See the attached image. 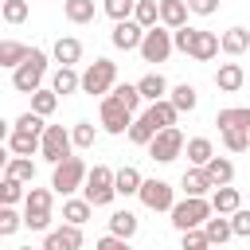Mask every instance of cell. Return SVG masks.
Returning <instances> with one entry per match:
<instances>
[{
    "label": "cell",
    "instance_id": "cell-1",
    "mask_svg": "<svg viewBox=\"0 0 250 250\" xmlns=\"http://www.w3.org/2000/svg\"><path fill=\"white\" fill-rule=\"evenodd\" d=\"M113 195H117V172H109L105 164H94L86 176L82 199H90V207H105V203H113Z\"/></svg>",
    "mask_w": 250,
    "mask_h": 250
},
{
    "label": "cell",
    "instance_id": "cell-2",
    "mask_svg": "<svg viewBox=\"0 0 250 250\" xmlns=\"http://www.w3.org/2000/svg\"><path fill=\"white\" fill-rule=\"evenodd\" d=\"M113 82H117V62H109V59H94L82 70V94H90V98H105L113 90Z\"/></svg>",
    "mask_w": 250,
    "mask_h": 250
},
{
    "label": "cell",
    "instance_id": "cell-3",
    "mask_svg": "<svg viewBox=\"0 0 250 250\" xmlns=\"http://www.w3.org/2000/svg\"><path fill=\"white\" fill-rule=\"evenodd\" d=\"M211 211H215V207H211L207 199H191V195H188V199H180V203L172 207V227H176L180 234H184V230H199V227L211 219Z\"/></svg>",
    "mask_w": 250,
    "mask_h": 250
},
{
    "label": "cell",
    "instance_id": "cell-4",
    "mask_svg": "<svg viewBox=\"0 0 250 250\" xmlns=\"http://www.w3.org/2000/svg\"><path fill=\"white\" fill-rule=\"evenodd\" d=\"M43 74H47V55H43V51H31V55L12 70V86H16L20 94H35L39 82H43Z\"/></svg>",
    "mask_w": 250,
    "mask_h": 250
},
{
    "label": "cell",
    "instance_id": "cell-5",
    "mask_svg": "<svg viewBox=\"0 0 250 250\" xmlns=\"http://www.w3.org/2000/svg\"><path fill=\"white\" fill-rule=\"evenodd\" d=\"M86 176H90V172H86V164H82L78 156H66L62 164H55V176H51V188H55L59 195H70L74 188H82V184H86Z\"/></svg>",
    "mask_w": 250,
    "mask_h": 250
},
{
    "label": "cell",
    "instance_id": "cell-6",
    "mask_svg": "<svg viewBox=\"0 0 250 250\" xmlns=\"http://www.w3.org/2000/svg\"><path fill=\"white\" fill-rule=\"evenodd\" d=\"M188 148V141H184V133L172 125V129H160L156 137H152V145H148V156L152 160H160V164H172L180 152Z\"/></svg>",
    "mask_w": 250,
    "mask_h": 250
},
{
    "label": "cell",
    "instance_id": "cell-7",
    "mask_svg": "<svg viewBox=\"0 0 250 250\" xmlns=\"http://www.w3.org/2000/svg\"><path fill=\"white\" fill-rule=\"evenodd\" d=\"M172 51H176V43H172V31H168V27L156 23V27L145 31V43H141V59H145V62H164Z\"/></svg>",
    "mask_w": 250,
    "mask_h": 250
},
{
    "label": "cell",
    "instance_id": "cell-8",
    "mask_svg": "<svg viewBox=\"0 0 250 250\" xmlns=\"http://www.w3.org/2000/svg\"><path fill=\"white\" fill-rule=\"evenodd\" d=\"M133 121H137V117H133V109H129V105H121L113 94H105V98H102V129H105V133H113V137H117V133L133 129Z\"/></svg>",
    "mask_w": 250,
    "mask_h": 250
},
{
    "label": "cell",
    "instance_id": "cell-9",
    "mask_svg": "<svg viewBox=\"0 0 250 250\" xmlns=\"http://www.w3.org/2000/svg\"><path fill=\"white\" fill-rule=\"evenodd\" d=\"M70 145H74V137L62 129V125H47V133H43V160L47 164H62L66 156H70Z\"/></svg>",
    "mask_w": 250,
    "mask_h": 250
},
{
    "label": "cell",
    "instance_id": "cell-10",
    "mask_svg": "<svg viewBox=\"0 0 250 250\" xmlns=\"http://www.w3.org/2000/svg\"><path fill=\"white\" fill-rule=\"evenodd\" d=\"M137 195H141V203H145L148 211H172V207H176V199H172V184H164V180H145Z\"/></svg>",
    "mask_w": 250,
    "mask_h": 250
},
{
    "label": "cell",
    "instance_id": "cell-11",
    "mask_svg": "<svg viewBox=\"0 0 250 250\" xmlns=\"http://www.w3.org/2000/svg\"><path fill=\"white\" fill-rule=\"evenodd\" d=\"M109 39H113V47H121V51H141V43H145V27H141L137 20H121V23H113Z\"/></svg>",
    "mask_w": 250,
    "mask_h": 250
},
{
    "label": "cell",
    "instance_id": "cell-12",
    "mask_svg": "<svg viewBox=\"0 0 250 250\" xmlns=\"http://www.w3.org/2000/svg\"><path fill=\"white\" fill-rule=\"evenodd\" d=\"M82 246V227H59V230H47V242L43 250H78Z\"/></svg>",
    "mask_w": 250,
    "mask_h": 250
},
{
    "label": "cell",
    "instance_id": "cell-13",
    "mask_svg": "<svg viewBox=\"0 0 250 250\" xmlns=\"http://www.w3.org/2000/svg\"><path fill=\"white\" fill-rule=\"evenodd\" d=\"M219 51H223V39L215 31H195V43H191V59L195 62H211Z\"/></svg>",
    "mask_w": 250,
    "mask_h": 250
},
{
    "label": "cell",
    "instance_id": "cell-14",
    "mask_svg": "<svg viewBox=\"0 0 250 250\" xmlns=\"http://www.w3.org/2000/svg\"><path fill=\"white\" fill-rule=\"evenodd\" d=\"M8 152H12V156H31V152H43V137L23 133V129H12V133H8Z\"/></svg>",
    "mask_w": 250,
    "mask_h": 250
},
{
    "label": "cell",
    "instance_id": "cell-15",
    "mask_svg": "<svg viewBox=\"0 0 250 250\" xmlns=\"http://www.w3.org/2000/svg\"><path fill=\"white\" fill-rule=\"evenodd\" d=\"M188 4L184 0H160V23L168 27V31H176V27H188Z\"/></svg>",
    "mask_w": 250,
    "mask_h": 250
},
{
    "label": "cell",
    "instance_id": "cell-16",
    "mask_svg": "<svg viewBox=\"0 0 250 250\" xmlns=\"http://www.w3.org/2000/svg\"><path fill=\"white\" fill-rule=\"evenodd\" d=\"M215 125L227 133V129H246L250 133V105H230V109H219Z\"/></svg>",
    "mask_w": 250,
    "mask_h": 250
},
{
    "label": "cell",
    "instance_id": "cell-17",
    "mask_svg": "<svg viewBox=\"0 0 250 250\" xmlns=\"http://www.w3.org/2000/svg\"><path fill=\"white\" fill-rule=\"evenodd\" d=\"M180 184H184V195H191V199H203V195L215 188V184L207 180V172H203V168H188Z\"/></svg>",
    "mask_w": 250,
    "mask_h": 250
},
{
    "label": "cell",
    "instance_id": "cell-18",
    "mask_svg": "<svg viewBox=\"0 0 250 250\" xmlns=\"http://www.w3.org/2000/svg\"><path fill=\"white\" fill-rule=\"evenodd\" d=\"M242 82H246V74H242V66H238V62H223V66L215 70V86H219V90H227V94H234Z\"/></svg>",
    "mask_w": 250,
    "mask_h": 250
},
{
    "label": "cell",
    "instance_id": "cell-19",
    "mask_svg": "<svg viewBox=\"0 0 250 250\" xmlns=\"http://www.w3.org/2000/svg\"><path fill=\"white\" fill-rule=\"evenodd\" d=\"M31 51H35V47H23L20 39H4V43H0V66H12V70H16Z\"/></svg>",
    "mask_w": 250,
    "mask_h": 250
},
{
    "label": "cell",
    "instance_id": "cell-20",
    "mask_svg": "<svg viewBox=\"0 0 250 250\" xmlns=\"http://www.w3.org/2000/svg\"><path fill=\"white\" fill-rule=\"evenodd\" d=\"M137 90H141V98L145 102H164V94H168V82H164V74H145L141 82H137Z\"/></svg>",
    "mask_w": 250,
    "mask_h": 250
},
{
    "label": "cell",
    "instance_id": "cell-21",
    "mask_svg": "<svg viewBox=\"0 0 250 250\" xmlns=\"http://www.w3.org/2000/svg\"><path fill=\"white\" fill-rule=\"evenodd\" d=\"M145 113L152 117V125H156V129H172V125H176V117H180V109H176L168 98H164V102H152Z\"/></svg>",
    "mask_w": 250,
    "mask_h": 250
},
{
    "label": "cell",
    "instance_id": "cell-22",
    "mask_svg": "<svg viewBox=\"0 0 250 250\" xmlns=\"http://www.w3.org/2000/svg\"><path fill=\"white\" fill-rule=\"evenodd\" d=\"M188 160H191V168H207V164L215 160L211 141H207V137H191V141H188Z\"/></svg>",
    "mask_w": 250,
    "mask_h": 250
},
{
    "label": "cell",
    "instance_id": "cell-23",
    "mask_svg": "<svg viewBox=\"0 0 250 250\" xmlns=\"http://www.w3.org/2000/svg\"><path fill=\"white\" fill-rule=\"evenodd\" d=\"M55 59H59L62 66H74V62L82 59V43H78L74 35H62V39H55Z\"/></svg>",
    "mask_w": 250,
    "mask_h": 250
},
{
    "label": "cell",
    "instance_id": "cell-24",
    "mask_svg": "<svg viewBox=\"0 0 250 250\" xmlns=\"http://www.w3.org/2000/svg\"><path fill=\"white\" fill-rule=\"evenodd\" d=\"M51 90L55 94H74V90H82V74H74V66H59L55 78H51Z\"/></svg>",
    "mask_w": 250,
    "mask_h": 250
},
{
    "label": "cell",
    "instance_id": "cell-25",
    "mask_svg": "<svg viewBox=\"0 0 250 250\" xmlns=\"http://www.w3.org/2000/svg\"><path fill=\"white\" fill-rule=\"evenodd\" d=\"M203 172H207V180H211L215 188H230V180H234V164H230V160H223V156H215Z\"/></svg>",
    "mask_w": 250,
    "mask_h": 250
},
{
    "label": "cell",
    "instance_id": "cell-26",
    "mask_svg": "<svg viewBox=\"0 0 250 250\" xmlns=\"http://www.w3.org/2000/svg\"><path fill=\"white\" fill-rule=\"evenodd\" d=\"M168 102H172V105H176L180 113H191L199 98H195V86H191V82H180V86H172V94H168Z\"/></svg>",
    "mask_w": 250,
    "mask_h": 250
},
{
    "label": "cell",
    "instance_id": "cell-27",
    "mask_svg": "<svg viewBox=\"0 0 250 250\" xmlns=\"http://www.w3.org/2000/svg\"><path fill=\"white\" fill-rule=\"evenodd\" d=\"M109 234L133 238V234H137V215H133V211H113V215H109Z\"/></svg>",
    "mask_w": 250,
    "mask_h": 250
},
{
    "label": "cell",
    "instance_id": "cell-28",
    "mask_svg": "<svg viewBox=\"0 0 250 250\" xmlns=\"http://www.w3.org/2000/svg\"><path fill=\"white\" fill-rule=\"evenodd\" d=\"M62 12H66V20H70V23H90V20L98 16L94 0H66V4H62Z\"/></svg>",
    "mask_w": 250,
    "mask_h": 250
},
{
    "label": "cell",
    "instance_id": "cell-29",
    "mask_svg": "<svg viewBox=\"0 0 250 250\" xmlns=\"http://www.w3.org/2000/svg\"><path fill=\"white\" fill-rule=\"evenodd\" d=\"M156 133H160V129L152 125V117H148V113H141V117L133 121V129H129V141H133V145H152V137H156Z\"/></svg>",
    "mask_w": 250,
    "mask_h": 250
},
{
    "label": "cell",
    "instance_id": "cell-30",
    "mask_svg": "<svg viewBox=\"0 0 250 250\" xmlns=\"http://www.w3.org/2000/svg\"><path fill=\"white\" fill-rule=\"evenodd\" d=\"M141 172L133 168V164H125V168H117V195H137L141 191Z\"/></svg>",
    "mask_w": 250,
    "mask_h": 250
},
{
    "label": "cell",
    "instance_id": "cell-31",
    "mask_svg": "<svg viewBox=\"0 0 250 250\" xmlns=\"http://www.w3.org/2000/svg\"><path fill=\"white\" fill-rule=\"evenodd\" d=\"M211 207H215V215H234L238 211V191L234 188H215Z\"/></svg>",
    "mask_w": 250,
    "mask_h": 250
},
{
    "label": "cell",
    "instance_id": "cell-32",
    "mask_svg": "<svg viewBox=\"0 0 250 250\" xmlns=\"http://www.w3.org/2000/svg\"><path fill=\"white\" fill-rule=\"evenodd\" d=\"M90 211H94L90 199H66V203H62V219H66L70 227H82V223L90 219Z\"/></svg>",
    "mask_w": 250,
    "mask_h": 250
},
{
    "label": "cell",
    "instance_id": "cell-33",
    "mask_svg": "<svg viewBox=\"0 0 250 250\" xmlns=\"http://www.w3.org/2000/svg\"><path fill=\"white\" fill-rule=\"evenodd\" d=\"M203 230H207V238H211V246H223L230 234H234V227H230V219H223V215H215V219H207L203 223Z\"/></svg>",
    "mask_w": 250,
    "mask_h": 250
},
{
    "label": "cell",
    "instance_id": "cell-34",
    "mask_svg": "<svg viewBox=\"0 0 250 250\" xmlns=\"http://www.w3.org/2000/svg\"><path fill=\"white\" fill-rule=\"evenodd\" d=\"M133 20H137L145 31H148V27H156V20H160V0H137Z\"/></svg>",
    "mask_w": 250,
    "mask_h": 250
},
{
    "label": "cell",
    "instance_id": "cell-35",
    "mask_svg": "<svg viewBox=\"0 0 250 250\" xmlns=\"http://www.w3.org/2000/svg\"><path fill=\"white\" fill-rule=\"evenodd\" d=\"M250 47V31L246 27H230V31H223V51L227 55H242Z\"/></svg>",
    "mask_w": 250,
    "mask_h": 250
},
{
    "label": "cell",
    "instance_id": "cell-36",
    "mask_svg": "<svg viewBox=\"0 0 250 250\" xmlns=\"http://www.w3.org/2000/svg\"><path fill=\"white\" fill-rule=\"evenodd\" d=\"M102 8H105V16H109L113 23H121V20H133L137 0H102Z\"/></svg>",
    "mask_w": 250,
    "mask_h": 250
},
{
    "label": "cell",
    "instance_id": "cell-37",
    "mask_svg": "<svg viewBox=\"0 0 250 250\" xmlns=\"http://www.w3.org/2000/svg\"><path fill=\"white\" fill-rule=\"evenodd\" d=\"M4 176H8V180H20V184H23V180H35V164H31L27 156H12Z\"/></svg>",
    "mask_w": 250,
    "mask_h": 250
},
{
    "label": "cell",
    "instance_id": "cell-38",
    "mask_svg": "<svg viewBox=\"0 0 250 250\" xmlns=\"http://www.w3.org/2000/svg\"><path fill=\"white\" fill-rule=\"evenodd\" d=\"M55 105H59V94H55V90H35V94H31V109H35L39 117L55 113Z\"/></svg>",
    "mask_w": 250,
    "mask_h": 250
},
{
    "label": "cell",
    "instance_id": "cell-39",
    "mask_svg": "<svg viewBox=\"0 0 250 250\" xmlns=\"http://www.w3.org/2000/svg\"><path fill=\"white\" fill-rule=\"evenodd\" d=\"M12 129H23V133H35V137H43V133H47V125H43V117H39L35 109H27V113H20Z\"/></svg>",
    "mask_w": 250,
    "mask_h": 250
},
{
    "label": "cell",
    "instance_id": "cell-40",
    "mask_svg": "<svg viewBox=\"0 0 250 250\" xmlns=\"http://www.w3.org/2000/svg\"><path fill=\"white\" fill-rule=\"evenodd\" d=\"M23 211H51V191L47 188H31L23 199Z\"/></svg>",
    "mask_w": 250,
    "mask_h": 250
},
{
    "label": "cell",
    "instance_id": "cell-41",
    "mask_svg": "<svg viewBox=\"0 0 250 250\" xmlns=\"http://www.w3.org/2000/svg\"><path fill=\"white\" fill-rule=\"evenodd\" d=\"M113 98H117L121 105H129L133 113H137V105H141V90H137V86H129V82H121V86H113Z\"/></svg>",
    "mask_w": 250,
    "mask_h": 250
},
{
    "label": "cell",
    "instance_id": "cell-42",
    "mask_svg": "<svg viewBox=\"0 0 250 250\" xmlns=\"http://www.w3.org/2000/svg\"><path fill=\"white\" fill-rule=\"evenodd\" d=\"M0 199H4V207H12V203H20V199H27V195H23V184L4 176V184H0Z\"/></svg>",
    "mask_w": 250,
    "mask_h": 250
},
{
    "label": "cell",
    "instance_id": "cell-43",
    "mask_svg": "<svg viewBox=\"0 0 250 250\" xmlns=\"http://www.w3.org/2000/svg\"><path fill=\"white\" fill-rule=\"evenodd\" d=\"M223 145H227L230 152H246V148H250V133H246V129H227V133H223Z\"/></svg>",
    "mask_w": 250,
    "mask_h": 250
},
{
    "label": "cell",
    "instance_id": "cell-44",
    "mask_svg": "<svg viewBox=\"0 0 250 250\" xmlns=\"http://www.w3.org/2000/svg\"><path fill=\"white\" fill-rule=\"evenodd\" d=\"M195 31H199V27H176V31H172V43H176V51H184V55H191V43H195Z\"/></svg>",
    "mask_w": 250,
    "mask_h": 250
},
{
    "label": "cell",
    "instance_id": "cell-45",
    "mask_svg": "<svg viewBox=\"0 0 250 250\" xmlns=\"http://www.w3.org/2000/svg\"><path fill=\"white\" fill-rule=\"evenodd\" d=\"M4 20L8 23H23L27 20V0H4Z\"/></svg>",
    "mask_w": 250,
    "mask_h": 250
},
{
    "label": "cell",
    "instance_id": "cell-46",
    "mask_svg": "<svg viewBox=\"0 0 250 250\" xmlns=\"http://www.w3.org/2000/svg\"><path fill=\"white\" fill-rule=\"evenodd\" d=\"M184 250H211L207 230H203V227H199V230H184Z\"/></svg>",
    "mask_w": 250,
    "mask_h": 250
},
{
    "label": "cell",
    "instance_id": "cell-47",
    "mask_svg": "<svg viewBox=\"0 0 250 250\" xmlns=\"http://www.w3.org/2000/svg\"><path fill=\"white\" fill-rule=\"evenodd\" d=\"M70 137H74V145H78V148H90V145H94V137H98V133H94V125H90V121H78V125H74V133H70Z\"/></svg>",
    "mask_w": 250,
    "mask_h": 250
},
{
    "label": "cell",
    "instance_id": "cell-48",
    "mask_svg": "<svg viewBox=\"0 0 250 250\" xmlns=\"http://www.w3.org/2000/svg\"><path fill=\"white\" fill-rule=\"evenodd\" d=\"M23 227H31V230H47V227H51V211H23Z\"/></svg>",
    "mask_w": 250,
    "mask_h": 250
},
{
    "label": "cell",
    "instance_id": "cell-49",
    "mask_svg": "<svg viewBox=\"0 0 250 250\" xmlns=\"http://www.w3.org/2000/svg\"><path fill=\"white\" fill-rule=\"evenodd\" d=\"M20 223H23V219H20L12 207H0V234H16V230H20Z\"/></svg>",
    "mask_w": 250,
    "mask_h": 250
},
{
    "label": "cell",
    "instance_id": "cell-50",
    "mask_svg": "<svg viewBox=\"0 0 250 250\" xmlns=\"http://www.w3.org/2000/svg\"><path fill=\"white\" fill-rule=\"evenodd\" d=\"M230 227H234V234H238V238H250V211H242V207H238V211H234V219H230Z\"/></svg>",
    "mask_w": 250,
    "mask_h": 250
},
{
    "label": "cell",
    "instance_id": "cell-51",
    "mask_svg": "<svg viewBox=\"0 0 250 250\" xmlns=\"http://www.w3.org/2000/svg\"><path fill=\"white\" fill-rule=\"evenodd\" d=\"M94 250H133L129 246V238H117V234H105V238H98V246Z\"/></svg>",
    "mask_w": 250,
    "mask_h": 250
},
{
    "label": "cell",
    "instance_id": "cell-52",
    "mask_svg": "<svg viewBox=\"0 0 250 250\" xmlns=\"http://www.w3.org/2000/svg\"><path fill=\"white\" fill-rule=\"evenodd\" d=\"M188 8H191L195 16H215V12H219V0H188Z\"/></svg>",
    "mask_w": 250,
    "mask_h": 250
},
{
    "label": "cell",
    "instance_id": "cell-53",
    "mask_svg": "<svg viewBox=\"0 0 250 250\" xmlns=\"http://www.w3.org/2000/svg\"><path fill=\"white\" fill-rule=\"evenodd\" d=\"M20 250H31V246H20Z\"/></svg>",
    "mask_w": 250,
    "mask_h": 250
},
{
    "label": "cell",
    "instance_id": "cell-54",
    "mask_svg": "<svg viewBox=\"0 0 250 250\" xmlns=\"http://www.w3.org/2000/svg\"><path fill=\"white\" fill-rule=\"evenodd\" d=\"M62 4H66V0H62Z\"/></svg>",
    "mask_w": 250,
    "mask_h": 250
},
{
    "label": "cell",
    "instance_id": "cell-55",
    "mask_svg": "<svg viewBox=\"0 0 250 250\" xmlns=\"http://www.w3.org/2000/svg\"><path fill=\"white\" fill-rule=\"evenodd\" d=\"M219 250H223V246H219Z\"/></svg>",
    "mask_w": 250,
    "mask_h": 250
}]
</instances>
